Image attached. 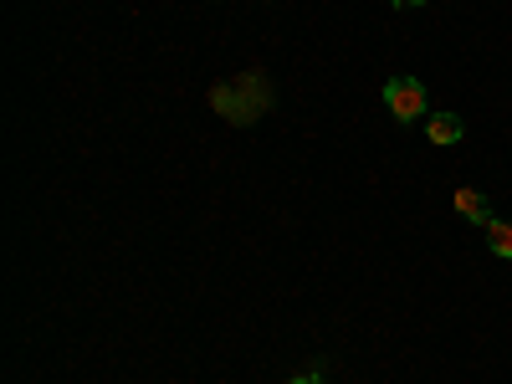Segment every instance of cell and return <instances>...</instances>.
<instances>
[{
	"label": "cell",
	"mask_w": 512,
	"mask_h": 384,
	"mask_svg": "<svg viewBox=\"0 0 512 384\" xmlns=\"http://www.w3.org/2000/svg\"><path fill=\"white\" fill-rule=\"evenodd\" d=\"M390 6H395V11H415V6H420V0H390Z\"/></svg>",
	"instance_id": "7"
},
{
	"label": "cell",
	"mask_w": 512,
	"mask_h": 384,
	"mask_svg": "<svg viewBox=\"0 0 512 384\" xmlns=\"http://www.w3.org/2000/svg\"><path fill=\"white\" fill-rule=\"evenodd\" d=\"M292 384H323V374H297Z\"/></svg>",
	"instance_id": "6"
},
{
	"label": "cell",
	"mask_w": 512,
	"mask_h": 384,
	"mask_svg": "<svg viewBox=\"0 0 512 384\" xmlns=\"http://www.w3.org/2000/svg\"><path fill=\"white\" fill-rule=\"evenodd\" d=\"M456 210H461V216L472 221V226H487V221H492L487 195H482V190H472V185H461V190H456Z\"/></svg>",
	"instance_id": "3"
},
{
	"label": "cell",
	"mask_w": 512,
	"mask_h": 384,
	"mask_svg": "<svg viewBox=\"0 0 512 384\" xmlns=\"http://www.w3.org/2000/svg\"><path fill=\"white\" fill-rule=\"evenodd\" d=\"M384 108H390L400 123H415V118H425L431 113V103H425V82L420 77H390L384 82Z\"/></svg>",
	"instance_id": "2"
},
{
	"label": "cell",
	"mask_w": 512,
	"mask_h": 384,
	"mask_svg": "<svg viewBox=\"0 0 512 384\" xmlns=\"http://www.w3.org/2000/svg\"><path fill=\"white\" fill-rule=\"evenodd\" d=\"M461 134H466V123L456 113H431V118H425V139H431V144H456Z\"/></svg>",
	"instance_id": "4"
},
{
	"label": "cell",
	"mask_w": 512,
	"mask_h": 384,
	"mask_svg": "<svg viewBox=\"0 0 512 384\" xmlns=\"http://www.w3.org/2000/svg\"><path fill=\"white\" fill-rule=\"evenodd\" d=\"M210 103H216V113L226 123L246 128L272 108V88H267L262 72H236V82H216V88H210Z\"/></svg>",
	"instance_id": "1"
},
{
	"label": "cell",
	"mask_w": 512,
	"mask_h": 384,
	"mask_svg": "<svg viewBox=\"0 0 512 384\" xmlns=\"http://www.w3.org/2000/svg\"><path fill=\"white\" fill-rule=\"evenodd\" d=\"M482 236H487V246H492L497 256H507V262H512V221H497V216H492V221L482 226Z\"/></svg>",
	"instance_id": "5"
}]
</instances>
